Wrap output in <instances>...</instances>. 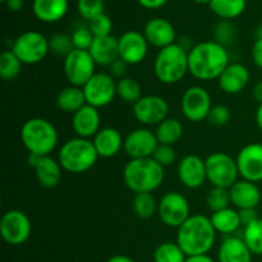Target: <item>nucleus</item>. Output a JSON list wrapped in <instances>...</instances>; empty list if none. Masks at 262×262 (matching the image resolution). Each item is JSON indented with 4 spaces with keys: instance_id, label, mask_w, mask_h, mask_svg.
I'll return each mask as SVG.
<instances>
[{
    "instance_id": "33",
    "label": "nucleus",
    "mask_w": 262,
    "mask_h": 262,
    "mask_svg": "<svg viewBox=\"0 0 262 262\" xmlns=\"http://www.w3.org/2000/svg\"><path fill=\"white\" fill-rule=\"evenodd\" d=\"M23 63L12 50L3 51L0 55V77L4 81H13L22 71Z\"/></svg>"
},
{
    "instance_id": "27",
    "label": "nucleus",
    "mask_w": 262,
    "mask_h": 262,
    "mask_svg": "<svg viewBox=\"0 0 262 262\" xmlns=\"http://www.w3.org/2000/svg\"><path fill=\"white\" fill-rule=\"evenodd\" d=\"M61 171H63V168H61L60 163L51 158L50 155L42 156L35 168L36 178H37L38 183L45 188H55L56 186H59L61 176H63Z\"/></svg>"
},
{
    "instance_id": "32",
    "label": "nucleus",
    "mask_w": 262,
    "mask_h": 262,
    "mask_svg": "<svg viewBox=\"0 0 262 262\" xmlns=\"http://www.w3.org/2000/svg\"><path fill=\"white\" fill-rule=\"evenodd\" d=\"M159 202L152 193H137L133 199V211L142 220L151 219L158 212Z\"/></svg>"
},
{
    "instance_id": "31",
    "label": "nucleus",
    "mask_w": 262,
    "mask_h": 262,
    "mask_svg": "<svg viewBox=\"0 0 262 262\" xmlns=\"http://www.w3.org/2000/svg\"><path fill=\"white\" fill-rule=\"evenodd\" d=\"M247 7V0H211L210 10L223 19H234L239 17Z\"/></svg>"
},
{
    "instance_id": "52",
    "label": "nucleus",
    "mask_w": 262,
    "mask_h": 262,
    "mask_svg": "<svg viewBox=\"0 0 262 262\" xmlns=\"http://www.w3.org/2000/svg\"><path fill=\"white\" fill-rule=\"evenodd\" d=\"M106 262H136V261L125 255H115L113 256V257H110Z\"/></svg>"
},
{
    "instance_id": "46",
    "label": "nucleus",
    "mask_w": 262,
    "mask_h": 262,
    "mask_svg": "<svg viewBox=\"0 0 262 262\" xmlns=\"http://www.w3.org/2000/svg\"><path fill=\"white\" fill-rule=\"evenodd\" d=\"M252 60L257 68L262 69V37L257 38L252 48Z\"/></svg>"
},
{
    "instance_id": "24",
    "label": "nucleus",
    "mask_w": 262,
    "mask_h": 262,
    "mask_svg": "<svg viewBox=\"0 0 262 262\" xmlns=\"http://www.w3.org/2000/svg\"><path fill=\"white\" fill-rule=\"evenodd\" d=\"M89 51L96 66L110 67L119 59L118 38L112 35L105 37H95Z\"/></svg>"
},
{
    "instance_id": "44",
    "label": "nucleus",
    "mask_w": 262,
    "mask_h": 262,
    "mask_svg": "<svg viewBox=\"0 0 262 262\" xmlns=\"http://www.w3.org/2000/svg\"><path fill=\"white\" fill-rule=\"evenodd\" d=\"M127 69H128V64L125 61H123L122 59H118L115 60L112 66L109 67V74L113 77V78H118V79H122L125 77V73H127Z\"/></svg>"
},
{
    "instance_id": "48",
    "label": "nucleus",
    "mask_w": 262,
    "mask_h": 262,
    "mask_svg": "<svg viewBox=\"0 0 262 262\" xmlns=\"http://www.w3.org/2000/svg\"><path fill=\"white\" fill-rule=\"evenodd\" d=\"M186 262H215L209 255H199V256H189L186 258Z\"/></svg>"
},
{
    "instance_id": "1",
    "label": "nucleus",
    "mask_w": 262,
    "mask_h": 262,
    "mask_svg": "<svg viewBox=\"0 0 262 262\" xmlns=\"http://www.w3.org/2000/svg\"><path fill=\"white\" fill-rule=\"evenodd\" d=\"M229 54L217 41H204L188 51L189 73L200 81L219 78L229 66Z\"/></svg>"
},
{
    "instance_id": "11",
    "label": "nucleus",
    "mask_w": 262,
    "mask_h": 262,
    "mask_svg": "<svg viewBox=\"0 0 262 262\" xmlns=\"http://www.w3.org/2000/svg\"><path fill=\"white\" fill-rule=\"evenodd\" d=\"M32 225L27 215L19 210H9L0 220V234L10 246H20L27 242Z\"/></svg>"
},
{
    "instance_id": "55",
    "label": "nucleus",
    "mask_w": 262,
    "mask_h": 262,
    "mask_svg": "<svg viewBox=\"0 0 262 262\" xmlns=\"http://www.w3.org/2000/svg\"><path fill=\"white\" fill-rule=\"evenodd\" d=\"M0 2H3V3H7L8 0H0Z\"/></svg>"
},
{
    "instance_id": "15",
    "label": "nucleus",
    "mask_w": 262,
    "mask_h": 262,
    "mask_svg": "<svg viewBox=\"0 0 262 262\" xmlns=\"http://www.w3.org/2000/svg\"><path fill=\"white\" fill-rule=\"evenodd\" d=\"M235 161L242 179L252 183L262 181V143L246 145L238 152Z\"/></svg>"
},
{
    "instance_id": "35",
    "label": "nucleus",
    "mask_w": 262,
    "mask_h": 262,
    "mask_svg": "<svg viewBox=\"0 0 262 262\" xmlns=\"http://www.w3.org/2000/svg\"><path fill=\"white\" fill-rule=\"evenodd\" d=\"M186 253L177 242L161 243L154 252V262H186Z\"/></svg>"
},
{
    "instance_id": "7",
    "label": "nucleus",
    "mask_w": 262,
    "mask_h": 262,
    "mask_svg": "<svg viewBox=\"0 0 262 262\" xmlns=\"http://www.w3.org/2000/svg\"><path fill=\"white\" fill-rule=\"evenodd\" d=\"M12 51L23 64L33 66L46 58L50 51L49 40L37 31H26L14 40Z\"/></svg>"
},
{
    "instance_id": "21",
    "label": "nucleus",
    "mask_w": 262,
    "mask_h": 262,
    "mask_svg": "<svg viewBox=\"0 0 262 262\" xmlns=\"http://www.w3.org/2000/svg\"><path fill=\"white\" fill-rule=\"evenodd\" d=\"M229 194L232 205L238 210L256 209L261 201V191L257 184L245 179L235 182L229 188Z\"/></svg>"
},
{
    "instance_id": "12",
    "label": "nucleus",
    "mask_w": 262,
    "mask_h": 262,
    "mask_svg": "<svg viewBox=\"0 0 262 262\" xmlns=\"http://www.w3.org/2000/svg\"><path fill=\"white\" fill-rule=\"evenodd\" d=\"M82 90L87 104L99 109L107 106L117 96V82L109 73H96Z\"/></svg>"
},
{
    "instance_id": "49",
    "label": "nucleus",
    "mask_w": 262,
    "mask_h": 262,
    "mask_svg": "<svg viewBox=\"0 0 262 262\" xmlns=\"http://www.w3.org/2000/svg\"><path fill=\"white\" fill-rule=\"evenodd\" d=\"M5 4H7L8 9H10L12 12H18V10L22 9L23 0H8Z\"/></svg>"
},
{
    "instance_id": "26",
    "label": "nucleus",
    "mask_w": 262,
    "mask_h": 262,
    "mask_svg": "<svg viewBox=\"0 0 262 262\" xmlns=\"http://www.w3.org/2000/svg\"><path fill=\"white\" fill-rule=\"evenodd\" d=\"M32 10L41 22H58L68 12V0H33Z\"/></svg>"
},
{
    "instance_id": "45",
    "label": "nucleus",
    "mask_w": 262,
    "mask_h": 262,
    "mask_svg": "<svg viewBox=\"0 0 262 262\" xmlns=\"http://www.w3.org/2000/svg\"><path fill=\"white\" fill-rule=\"evenodd\" d=\"M241 216V223L243 227H247L248 224L253 223L255 220L258 219V215L256 209H245V210H238Z\"/></svg>"
},
{
    "instance_id": "5",
    "label": "nucleus",
    "mask_w": 262,
    "mask_h": 262,
    "mask_svg": "<svg viewBox=\"0 0 262 262\" xmlns=\"http://www.w3.org/2000/svg\"><path fill=\"white\" fill-rule=\"evenodd\" d=\"M154 73L164 84H174L189 73L188 51L181 43L160 49L154 61Z\"/></svg>"
},
{
    "instance_id": "50",
    "label": "nucleus",
    "mask_w": 262,
    "mask_h": 262,
    "mask_svg": "<svg viewBox=\"0 0 262 262\" xmlns=\"http://www.w3.org/2000/svg\"><path fill=\"white\" fill-rule=\"evenodd\" d=\"M252 94L256 101H257L258 104H262V81H258L257 83L255 84Z\"/></svg>"
},
{
    "instance_id": "23",
    "label": "nucleus",
    "mask_w": 262,
    "mask_h": 262,
    "mask_svg": "<svg viewBox=\"0 0 262 262\" xmlns=\"http://www.w3.org/2000/svg\"><path fill=\"white\" fill-rule=\"evenodd\" d=\"M99 158L109 159L118 155L124 146V140L118 129L112 127L101 128L92 140Z\"/></svg>"
},
{
    "instance_id": "30",
    "label": "nucleus",
    "mask_w": 262,
    "mask_h": 262,
    "mask_svg": "<svg viewBox=\"0 0 262 262\" xmlns=\"http://www.w3.org/2000/svg\"><path fill=\"white\" fill-rule=\"evenodd\" d=\"M155 136L159 145L174 146L183 136V125L178 119L166 118L164 122L156 125Z\"/></svg>"
},
{
    "instance_id": "22",
    "label": "nucleus",
    "mask_w": 262,
    "mask_h": 262,
    "mask_svg": "<svg viewBox=\"0 0 262 262\" xmlns=\"http://www.w3.org/2000/svg\"><path fill=\"white\" fill-rule=\"evenodd\" d=\"M217 79H219V87L225 94L235 95L242 92L248 86L251 74L246 66L241 63H233L227 67V69Z\"/></svg>"
},
{
    "instance_id": "17",
    "label": "nucleus",
    "mask_w": 262,
    "mask_h": 262,
    "mask_svg": "<svg viewBox=\"0 0 262 262\" xmlns=\"http://www.w3.org/2000/svg\"><path fill=\"white\" fill-rule=\"evenodd\" d=\"M158 146L155 132L147 128H137L124 138L123 148L130 159H146L152 158Z\"/></svg>"
},
{
    "instance_id": "14",
    "label": "nucleus",
    "mask_w": 262,
    "mask_h": 262,
    "mask_svg": "<svg viewBox=\"0 0 262 262\" xmlns=\"http://www.w3.org/2000/svg\"><path fill=\"white\" fill-rule=\"evenodd\" d=\"M169 105L158 95L142 96L133 104V115L143 125H159L168 118Z\"/></svg>"
},
{
    "instance_id": "51",
    "label": "nucleus",
    "mask_w": 262,
    "mask_h": 262,
    "mask_svg": "<svg viewBox=\"0 0 262 262\" xmlns=\"http://www.w3.org/2000/svg\"><path fill=\"white\" fill-rule=\"evenodd\" d=\"M41 158H42V156L35 155V154H28V156H27V163H28V165L32 166V168L35 169L36 166H37L38 161L41 160Z\"/></svg>"
},
{
    "instance_id": "54",
    "label": "nucleus",
    "mask_w": 262,
    "mask_h": 262,
    "mask_svg": "<svg viewBox=\"0 0 262 262\" xmlns=\"http://www.w3.org/2000/svg\"><path fill=\"white\" fill-rule=\"evenodd\" d=\"M193 2L197 3V4H207V5H209L211 0H193Z\"/></svg>"
},
{
    "instance_id": "10",
    "label": "nucleus",
    "mask_w": 262,
    "mask_h": 262,
    "mask_svg": "<svg viewBox=\"0 0 262 262\" xmlns=\"http://www.w3.org/2000/svg\"><path fill=\"white\" fill-rule=\"evenodd\" d=\"M158 215L166 227L179 228L191 216L188 200L179 192H168L159 201Z\"/></svg>"
},
{
    "instance_id": "38",
    "label": "nucleus",
    "mask_w": 262,
    "mask_h": 262,
    "mask_svg": "<svg viewBox=\"0 0 262 262\" xmlns=\"http://www.w3.org/2000/svg\"><path fill=\"white\" fill-rule=\"evenodd\" d=\"M50 45V51L58 56H64L66 58L68 54L74 50L72 36L64 35V33H56L49 40Z\"/></svg>"
},
{
    "instance_id": "20",
    "label": "nucleus",
    "mask_w": 262,
    "mask_h": 262,
    "mask_svg": "<svg viewBox=\"0 0 262 262\" xmlns=\"http://www.w3.org/2000/svg\"><path fill=\"white\" fill-rule=\"evenodd\" d=\"M101 117L97 107L86 104L83 107L76 112L72 117V128L77 137L87 138L95 137L101 128Z\"/></svg>"
},
{
    "instance_id": "16",
    "label": "nucleus",
    "mask_w": 262,
    "mask_h": 262,
    "mask_svg": "<svg viewBox=\"0 0 262 262\" xmlns=\"http://www.w3.org/2000/svg\"><path fill=\"white\" fill-rule=\"evenodd\" d=\"M119 59L128 64L136 66L145 60L148 53V45L143 33L138 31H127L118 38Z\"/></svg>"
},
{
    "instance_id": "37",
    "label": "nucleus",
    "mask_w": 262,
    "mask_h": 262,
    "mask_svg": "<svg viewBox=\"0 0 262 262\" xmlns=\"http://www.w3.org/2000/svg\"><path fill=\"white\" fill-rule=\"evenodd\" d=\"M206 204L207 207H209L212 212L228 209L229 205H232L229 189L220 188V187H212L206 196Z\"/></svg>"
},
{
    "instance_id": "42",
    "label": "nucleus",
    "mask_w": 262,
    "mask_h": 262,
    "mask_svg": "<svg viewBox=\"0 0 262 262\" xmlns=\"http://www.w3.org/2000/svg\"><path fill=\"white\" fill-rule=\"evenodd\" d=\"M207 122L215 127H223L230 120V110L225 105H215L211 107L207 117Z\"/></svg>"
},
{
    "instance_id": "19",
    "label": "nucleus",
    "mask_w": 262,
    "mask_h": 262,
    "mask_svg": "<svg viewBox=\"0 0 262 262\" xmlns=\"http://www.w3.org/2000/svg\"><path fill=\"white\" fill-rule=\"evenodd\" d=\"M143 36L147 42L155 48L164 49L176 43L177 32L174 26L164 18H152L143 28Z\"/></svg>"
},
{
    "instance_id": "53",
    "label": "nucleus",
    "mask_w": 262,
    "mask_h": 262,
    "mask_svg": "<svg viewBox=\"0 0 262 262\" xmlns=\"http://www.w3.org/2000/svg\"><path fill=\"white\" fill-rule=\"evenodd\" d=\"M255 119H256V124H257V127L262 130V104H258V107L257 110H256V114H255Z\"/></svg>"
},
{
    "instance_id": "39",
    "label": "nucleus",
    "mask_w": 262,
    "mask_h": 262,
    "mask_svg": "<svg viewBox=\"0 0 262 262\" xmlns=\"http://www.w3.org/2000/svg\"><path fill=\"white\" fill-rule=\"evenodd\" d=\"M77 9L82 18L91 20L92 18L104 13L105 3L104 0H78Z\"/></svg>"
},
{
    "instance_id": "36",
    "label": "nucleus",
    "mask_w": 262,
    "mask_h": 262,
    "mask_svg": "<svg viewBox=\"0 0 262 262\" xmlns=\"http://www.w3.org/2000/svg\"><path fill=\"white\" fill-rule=\"evenodd\" d=\"M243 241L250 248L252 255H262V219L258 217L253 223L245 227Z\"/></svg>"
},
{
    "instance_id": "3",
    "label": "nucleus",
    "mask_w": 262,
    "mask_h": 262,
    "mask_svg": "<svg viewBox=\"0 0 262 262\" xmlns=\"http://www.w3.org/2000/svg\"><path fill=\"white\" fill-rule=\"evenodd\" d=\"M165 171L152 158L130 159L123 169V181L133 193H152L163 184Z\"/></svg>"
},
{
    "instance_id": "8",
    "label": "nucleus",
    "mask_w": 262,
    "mask_h": 262,
    "mask_svg": "<svg viewBox=\"0 0 262 262\" xmlns=\"http://www.w3.org/2000/svg\"><path fill=\"white\" fill-rule=\"evenodd\" d=\"M206 164L207 181L212 187L229 189L238 181L237 161L225 152H214L207 156Z\"/></svg>"
},
{
    "instance_id": "4",
    "label": "nucleus",
    "mask_w": 262,
    "mask_h": 262,
    "mask_svg": "<svg viewBox=\"0 0 262 262\" xmlns=\"http://www.w3.org/2000/svg\"><path fill=\"white\" fill-rule=\"evenodd\" d=\"M20 141L28 154L49 156L58 145V132L48 119L31 118L22 125Z\"/></svg>"
},
{
    "instance_id": "9",
    "label": "nucleus",
    "mask_w": 262,
    "mask_h": 262,
    "mask_svg": "<svg viewBox=\"0 0 262 262\" xmlns=\"http://www.w3.org/2000/svg\"><path fill=\"white\" fill-rule=\"evenodd\" d=\"M64 74L71 86L83 87L96 74V63L87 50L74 49L64 58Z\"/></svg>"
},
{
    "instance_id": "25",
    "label": "nucleus",
    "mask_w": 262,
    "mask_h": 262,
    "mask_svg": "<svg viewBox=\"0 0 262 262\" xmlns=\"http://www.w3.org/2000/svg\"><path fill=\"white\" fill-rule=\"evenodd\" d=\"M217 260L219 262H252V252L243 238L229 235L220 245Z\"/></svg>"
},
{
    "instance_id": "40",
    "label": "nucleus",
    "mask_w": 262,
    "mask_h": 262,
    "mask_svg": "<svg viewBox=\"0 0 262 262\" xmlns=\"http://www.w3.org/2000/svg\"><path fill=\"white\" fill-rule=\"evenodd\" d=\"M89 28L95 37H105V36H110L112 33L113 22L109 15L102 13L89 20Z\"/></svg>"
},
{
    "instance_id": "6",
    "label": "nucleus",
    "mask_w": 262,
    "mask_h": 262,
    "mask_svg": "<svg viewBox=\"0 0 262 262\" xmlns=\"http://www.w3.org/2000/svg\"><path fill=\"white\" fill-rule=\"evenodd\" d=\"M97 159L99 155L92 141L81 137L64 142L58 155V161L63 170L72 174L86 173L96 164Z\"/></svg>"
},
{
    "instance_id": "2",
    "label": "nucleus",
    "mask_w": 262,
    "mask_h": 262,
    "mask_svg": "<svg viewBox=\"0 0 262 262\" xmlns=\"http://www.w3.org/2000/svg\"><path fill=\"white\" fill-rule=\"evenodd\" d=\"M216 230L210 217L205 215H191L177 232V243L183 250L187 257L207 255L214 247Z\"/></svg>"
},
{
    "instance_id": "34",
    "label": "nucleus",
    "mask_w": 262,
    "mask_h": 262,
    "mask_svg": "<svg viewBox=\"0 0 262 262\" xmlns=\"http://www.w3.org/2000/svg\"><path fill=\"white\" fill-rule=\"evenodd\" d=\"M117 95L123 101L136 104L142 97V89L137 79L132 77H124L122 79H118Z\"/></svg>"
},
{
    "instance_id": "28",
    "label": "nucleus",
    "mask_w": 262,
    "mask_h": 262,
    "mask_svg": "<svg viewBox=\"0 0 262 262\" xmlns=\"http://www.w3.org/2000/svg\"><path fill=\"white\" fill-rule=\"evenodd\" d=\"M210 220H211V224L214 229L216 230V233H222V234L230 235L242 227L239 211L232 209V207L212 212Z\"/></svg>"
},
{
    "instance_id": "43",
    "label": "nucleus",
    "mask_w": 262,
    "mask_h": 262,
    "mask_svg": "<svg viewBox=\"0 0 262 262\" xmlns=\"http://www.w3.org/2000/svg\"><path fill=\"white\" fill-rule=\"evenodd\" d=\"M152 159L156 161V163L160 164L163 168L170 166L177 159L176 150L173 148V146L159 145L158 147H156L155 152H154Z\"/></svg>"
},
{
    "instance_id": "29",
    "label": "nucleus",
    "mask_w": 262,
    "mask_h": 262,
    "mask_svg": "<svg viewBox=\"0 0 262 262\" xmlns=\"http://www.w3.org/2000/svg\"><path fill=\"white\" fill-rule=\"evenodd\" d=\"M86 104V97L82 87L68 86L61 90L56 96V105L59 109L69 114H74Z\"/></svg>"
},
{
    "instance_id": "47",
    "label": "nucleus",
    "mask_w": 262,
    "mask_h": 262,
    "mask_svg": "<svg viewBox=\"0 0 262 262\" xmlns=\"http://www.w3.org/2000/svg\"><path fill=\"white\" fill-rule=\"evenodd\" d=\"M143 8L147 9H159L168 3V0H137Z\"/></svg>"
},
{
    "instance_id": "13",
    "label": "nucleus",
    "mask_w": 262,
    "mask_h": 262,
    "mask_svg": "<svg viewBox=\"0 0 262 262\" xmlns=\"http://www.w3.org/2000/svg\"><path fill=\"white\" fill-rule=\"evenodd\" d=\"M182 113L189 122L200 123L207 119L211 110V97L201 86H192L184 91L181 101Z\"/></svg>"
},
{
    "instance_id": "41",
    "label": "nucleus",
    "mask_w": 262,
    "mask_h": 262,
    "mask_svg": "<svg viewBox=\"0 0 262 262\" xmlns=\"http://www.w3.org/2000/svg\"><path fill=\"white\" fill-rule=\"evenodd\" d=\"M95 36L90 31L89 27H79L72 33V41L73 46L77 50H90L92 42H94Z\"/></svg>"
},
{
    "instance_id": "18",
    "label": "nucleus",
    "mask_w": 262,
    "mask_h": 262,
    "mask_svg": "<svg viewBox=\"0 0 262 262\" xmlns=\"http://www.w3.org/2000/svg\"><path fill=\"white\" fill-rule=\"evenodd\" d=\"M178 177L181 183L189 189H197L207 181L206 164L197 155H187L179 161Z\"/></svg>"
}]
</instances>
